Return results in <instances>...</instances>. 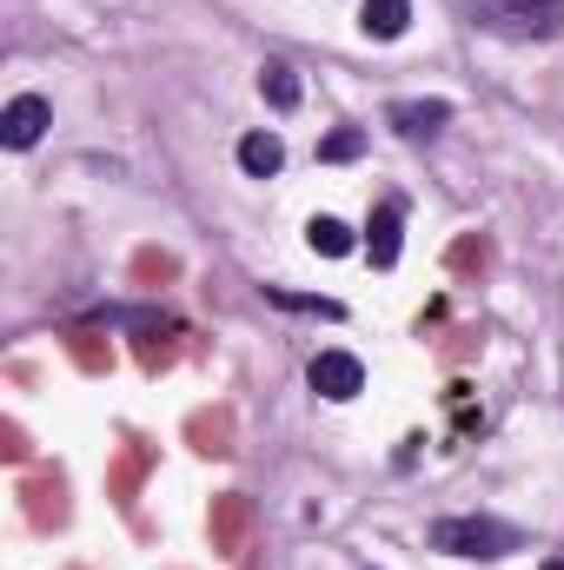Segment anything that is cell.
I'll list each match as a JSON object with an SVG mask.
<instances>
[{
    "instance_id": "1",
    "label": "cell",
    "mask_w": 564,
    "mask_h": 570,
    "mask_svg": "<svg viewBox=\"0 0 564 570\" xmlns=\"http://www.w3.org/2000/svg\"><path fill=\"white\" fill-rule=\"evenodd\" d=\"M425 544L445 551V558H505V551H518L525 538H518V524H505V518H438V524L425 531Z\"/></svg>"
},
{
    "instance_id": "2",
    "label": "cell",
    "mask_w": 564,
    "mask_h": 570,
    "mask_svg": "<svg viewBox=\"0 0 564 570\" xmlns=\"http://www.w3.org/2000/svg\"><path fill=\"white\" fill-rule=\"evenodd\" d=\"M305 385H312L319 399L346 405V399H359V392H366V365H359L352 352H319V358L305 365Z\"/></svg>"
},
{
    "instance_id": "3",
    "label": "cell",
    "mask_w": 564,
    "mask_h": 570,
    "mask_svg": "<svg viewBox=\"0 0 564 570\" xmlns=\"http://www.w3.org/2000/svg\"><path fill=\"white\" fill-rule=\"evenodd\" d=\"M47 127H54V107H47L40 94H13V100H7V114H0V146L27 153Z\"/></svg>"
},
{
    "instance_id": "4",
    "label": "cell",
    "mask_w": 564,
    "mask_h": 570,
    "mask_svg": "<svg viewBox=\"0 0 564 570\" xmlns=\"http://www.w3.org/2000/svg\"><path fill=\"white\" fill-rule=\"evenodd\" d=\"M399 246H406V213L386 199V206H372V219H366V253H372V266L386 273V266H399Z\"/></svg>"
},
{
    "instance_id": "5",
    "label": "cell",
    "mask_w": 564,
    "mask_h": 570,
    "mask_svg": "<svg viewBox=\"0 0 564 570\" xmlns=\"http://www.w3.org/2000/svg\"><path fill=\"white\" fill-rule=\"evenodd\" d=\"M359 27H366L372 40H399V33L412 27V0H366Z\"/></svg>"
},
{
    "instance_id": "6",
    "label": "cell",
    "mask_w": 564,
    "mask_h": 570,
    "mask_svg": "<svg viewBox=\"0 0 564 570\" xmlns=\"http://www.w3.org/2000/svg\"><path fill=\"white\" fill-rule=\"evenodd\" d=\"M445 120H451V107H445V100H399V107H392V127H399V134H412V140H419V134H438Z\"/></svg>"
},
{
    "instance_id": "7",
    "label": "cell",
    "mask_w": 564,
    "mask_h": 570,
    "mask_svg": "<svg viewBox=\"0 0 564 570\" xmlns=\"http://www.w3.org/2000/svg\"><path fill=\"white\" fill-rule=\"evenodd\" d=\"M240 166L253 173V179H273L285 166V146H280V134H246L240 140Z\"/></svg>"
},
{
    "instance_id": "8",
    "label": "cell",
    "mask_w": 564,
    "mask_h": 570,
    "mask_svg": "<svg viewBox=\"0 0 564 570\" xmlns=\"http://www.w3.org/2000/svg\"><path fill=\"white\" fill-rule=\"evenodd\" d=\"M260 94H266L280 114H292V107H299V73H292L285 60H266V67H260Z\"/></svg>"
},
{
    "instance_id": "9",
    "label": "cell",
    "mask_w": 564,
    "mask_h": 570,
    "mask_svg": "<svg viewBox=\"0 0 564 570\" xmlns=\"http://www.w3.org/2000/svg\"><path fill=\"white\" fill-rule=\"evenodd\" d=\"M305 239H312V253H325V259H346V253L359 246V239H352V226H339V219H325V213L305 226Z\"/></svg>"
},
{
    "instance_id": "10",
    "label": "cell",
    "mask_w": 564,
    "mask_h": 570,
    "mask_svg": "<svg viewBox=\"0 0 564 570\" xmlns=\"http://www.w3.org/2000/svg\"><path fill=\"white\" fill-rule=\"evenodd\" d=\"M359 153H366V134H359V127H339V134L319 140V159H325V166H346V159H359Z\"/></svg>"
},
{
    "instance_id": "11",
    "label": "cell",
    "mask_w": 564,
    "mask_h": 570,
    "mask_svg": "<svg viewBox=\"0 0 564 570\" xmlns=\"http://www.w3.org/2000/svg\"><path fill=\"white\" fill-rule=\"evenodd\" d=\"M266 298H273V305H292V312H319V318H339V312H346L339 298H299V292H280V285H266Z\"/></svg>"
},
{
    "instance_id": "12",
    "label": "cell",
    "mask_w": 564,
    "mask_h": 570,
    "mask_svg": "<svg viewBox=\"0 0 564 570\" xmlns=\"http://www.w3.org/2000/svg\"><path fill=\"white\" fill-rule=\"evenodd\" d=\"M538 570H564V558H545V564H538Z\"/></svg>"
}]
</instances>
